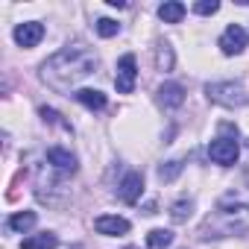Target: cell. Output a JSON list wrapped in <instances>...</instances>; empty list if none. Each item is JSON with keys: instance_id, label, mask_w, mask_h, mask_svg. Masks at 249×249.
<instances>
[{"instance_id": "obj_6", "label": "cell", "mask_w": 249, "mask_h": 249, "mask_svg": "<svg viewBox=\"0 0 249 249\" xmlns=\"http://www.w3.org/2000/svg\"><path fill=\"white\" fill-rule=\"evenodd\" d=\"M47 164H50V170H56L59 176L76 173V156H73L71 150H62V147H50V150H47Z\"/></svg>"}, {"instance_id": "obj_10", "label": "cell", "mask_w": 249, "mask_h": 249, "mask_svg": "<svg viewBox=\"0 0 249 249\" xmlns=\"http://www.w3.org/2000/svg\"><path fill=\"white\" fill-rule=\"evenodd\" d=\"M94 229L100 234H126L129 231V220H123L117 214H103V217L94 220Z\"/></svg>"}, {"instance_id": "obj_3", "label": "cell", "mask_w": 249, "mask_h": 249, "mask_svg": "<svg viewBox=\"0 0 249 249\" xmlns=\"http://www.w3.org/2000/svg\"><path fill=\"white\" fill-rule=\"evenodd\" d=\"M205 94H208V100H214L220 106H229V108L246 103V91L237 82H214V85H205Z\"/></svg>"}, {"instance_id": "obj_21", "label": "cell", "mask_w": 249, "mask_h": 249, "mask_svg": "<svg viewBox=\"0 0 249 249\" xmlns=\"http://www.w3.org/2000/svg\"><path fill=\"white\" fill-rule=\"evenodd\" d=\"M38 114L44 117V123H56V126H65V129L71 132V126H68V123H65V120H62V114H59V111H53V108H47V106H41V108H38Z\"/></svg>"}, {"instance_id": "obj_7", "label": "cell", "mask_w": 249, "mask_h": 249, "mask_svg": "<svg viewBox=\"0 0 249 249\" xmlns=\"http://www.w3.org/2000/svg\"><path fill=\"white\" fill-rule=\"evenodd\" d=\"M243 47H246V30L237 27V24L226 27V33L220 36V50H223L226 56H237Z\"/></svg>"}, {"instance_id": "obj_19", "label": "cell", "mask_w": 249, "mask_h": 249, "mask_svg": "<svg viewBox=\"0 0 249 249\" xmlns=\"http://www.w3.org/2000/svg\"><path fill=\"white\" fill-rule=\"evenodd\" d=\"M117 30H120V24H117V21H111V18H100V21H97V33H100L103 38L117 36Z\"/></svg>"}, {"instance_id": "obj_1", "label": "cell", "mask_w": 249, "mask_h": 249, "mask_svg": "<svg viewBox=\"0 0 249 249\" xmlns=\"http://www.w3.org/2000/svg\"><path fill=\"white\" fill-rule=\"evenodd\" d=\"M94 71H97V56H94L88 47L73 44V47H62L59 53H53V56L41 65V79H44L53 91L65 94V91H71L73 85H79L82 79H88Z\"/></svg>"}, {"instance_id": "obj_18", "label": "cell", "mask_w": 249, "mask_h": 249, "mask_svg": "<svg viewBox=\"0 0 249 249\" xmlns=\"http://www.w3.org/2000/svg\"><path fill=\"white\" fill-rule=\"evenodd\" d=\"M182 167H185V164H182L179 159H176V161H167V164L159 167V179H161V182H173V179L182 173Z\"/></svg>"}, {"instance_id": "obj_16", "label": "cell", "mask_w": 249, "mask_h": 249, "mask_svg": "<svg viewBox=\"0 0 249 249\" xmlns=\"http://www.w3.org/2000/svg\"><path fill=\"white\" fill-rule=\"evenodd\" d=\"M170 243H173V231H167V229H153L147 234V246L150 249H167Z\"/></svg>"}, {"instance_id": "obj_14", "label": "cell", "mask_w": 249, "mask_h": 249, "mask_svg": "<svg viewBox=\"0 0 249 249\" xmlns=\"http://www.w3.org/2000/svg\"><path fill=\"white\" fill-rule=\"evenodd\" d=\"M159 18H161L164 24H179V21L185 18V6L179 3V0H170V3H161V6H159Z\"/></svg>"}, {"instance_id": "obj_15", "label": "cell", "mask_w": 249, "mask_h": 249, "mask_svg": "<svg viewBox=\"0 0 249 249\" xmlns=\"http://www.w3.org/2000/svg\"><path fill=\"white\" fill-rule=\"evenodd\" d=\"M36 226V211H18L9 217V229L12 231H30Z\"/></svg>"}, {"instance_id": "obj_9", "label": "cell", "mask_w": 249, "mask_h": 249, "mask_svg": "<svg viewBox=\"0 0 249 249\" xmlns=\"http://www.w3.org/2000/svg\"><path fill=\"white\" fill-rule=\"evenodd\" d=\"M41 38H44V27L38 21H27V24H18L15 27V41L21 47H36Z\"/></svg>"}, {"instance_id": "obj_8", "label": "cell", "mask_w": 249, "mask_h": 249, "mask_svg": "<svg viewBox=\"0 0 249 249\" xmlns=\"http://www.w3.org/2000/svg\"><path fill=\"white\" fill-rule=\"evenodd\" d=\"M141 191H144V176L141 173H126L123 182H120V188H117V196L126 205H135L138 196H141Z\"/></svg>"}, {"instance_id": "obj_22", "label": "cell", "mask_w": 249, "mask_h": 249, "mask_svg": "<svg viewBox=\"0 0 249 249\" xmlns=\"http://www.w3.org/2000/svg\"><path fill=\"white\" fill-rule=\"evenodd\" d=\"M217 9H220L217 0H199V3H194V12L196 15H214Z\"/></svg>"}, {"instance_id": "obj_20", "label": "cell", "mask_w": 249, "mask_h": 249, "mask_svg": "<svg viewBox=\"0 0 249 249\" xmlns=\"http://www.w3.org/2000/svg\"><path fill=\"white\" fill-rule=\"evenodd\" d=\"M156 65H159V71H170V68H173V50H170L167 44H161V47H159Z\"/></svg>"}, {"instance_id": "obj_11", "label": "cell", "mask_w": 249, "mask_h": 249, "mask_svg": "<svg viewBox=\"0 0 249 249\" xmlns=\"http://www.w3.org/2000/svg\"><path fill=\"white\" fill-rule=\"evenodd\" d=\"M159 103L167 106V108L182 106V103H185V88H182L179 82H164V85L159 88Z\"/></svg>"}, {"instance_id": "obj_2", "label": "cell", "mask_w": 249, "mask_h": 249, "mask_svg": "<svg viewBox=\"0 0 249 249\" xmlns=\"http://www.w3.org/2000/svg\"><path fill=\"white\" fill-rule=\"evenodd\" d=\"M249 229V205L237 202V199H223L214 211V217H208L202 234L205 237H223V234H240Z\"/></svg>"}, {"instance_id": "obj_5", "label": "cell", "mask_w": 249, "mask_h": 249, "mask_svg": "<svg viewBox=\"0 0 249 249\" xmlns=\"http://www.w3.org/2000/svg\"><path fill=\"white\" fill-rule=\"evenodd\" d=\"M237 141L234 138H214L211 141V147H208V156H211V161L214 164H223V167H229V164H234L237 161Z\"/></svg>"}, {"instance_id": "obj_23", "label": "cell", "mask_w": 249, "mask_h": 249, "mask_svg": "<svg viewBox=\"0 0 249 249\" xmlns=\"http://www.w3.org/2000/svg\"><path fill=\"white\" fill-rule=\"evenodd\" d=\"M243 173H246V182H249V144H246V164H243Z\"/></svg>"}, {"instance_id": "obj_13", "label": "cell", "mask_w": 249, "mask_h": 249, "mask_svg": "<svg viewBox=\"0 0 249 249\" xmlns=\"http://www.w3.org/2000/svg\"><path fill=\"white\" fill-rule=\"evenodd\" d=\"M21 246H24V249H56V246H59V237H56L53 231H41V234L27 237Z\"/></svg>"}, {"instance_id": "obj_17", "label": "cell", "mask_w": 249, "mask_h": 249, "mask_svg": "<svg viewBox=\"0 0 249 249\" xmlns=\"http://www.w3.org/2000/svg\"><path fill=\"white\" fill-rule=\"evenodd\" d=\"M191 211H194V202L191 199H179V202H173L170 217H173V223H185L191 217Z\"/></svg>"}, {"instance_id": "obj_4", "label": "cell", "mask_w": 249, "mask_h": 249, "mask_svg": "<svg viewBox=\"0 0 249 249\" xmlns=\"http://www.w3.org/2000/svg\"><path fill=\"white\" fill-rule=\"evenodd\" d=\"M135 79H138V68H135V56L126 53L120 62H117V73H114V85L120 94H132L135 88Z\"/></svg>"}, {"instance_id": "obj_24", "label": "cell", "mask_w": 249, "mask_h": 249, "mask_svg": "<svg viewBox=\"0 0 249 249\" xmlns=\"http://www.w3.org/2000/svg\"><path fill=\"white\" fill-rule=\"evenodd\" d=\"M126 249H135V246H126Z\"/></svg>"}, {"instance_id": "obj_12", "label": "cell", "mask_w": 249, "mask_h": 249, "mask_svg": "<svg viewBox=\"0 0 249 249\" xmlns=\"http://www.w3.org/2000/svg\"><path fill=\"white\" fill-rule=\"evenodd\" d=\"M73 97H76L85 108H91V111H94V108H97V111H100V108H106V94H103V91H94V88H79Z\"/></svg>"}]
</instances>
